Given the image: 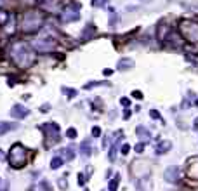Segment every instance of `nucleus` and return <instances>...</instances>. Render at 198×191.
<instances>
[{
  "mask_svg": "<svg viewBox=\"0 0 198 191\" xmlns=\"http://www.w3.org/2000/svg\"><path fill=\"white\" fill-rule=\"evenodd\" d=\"M118 182H120V174H115V177L110 181V191H117Z\"/></svg>",
  "mask_w": 198,
  "mask_h": 191,
  "instance_id": "412c9836",
  "label": "nucleus"
},
{
  "mask_svg": "<svg viewBox=\"0 0 198 191\" xmlns=\"http://www.w3.org/2000/svg\"><path fill=\"white\" fill-rule=\"evenodd\" d=\"M179 31L184 40L191 42V43H198V23L191 21V19H182L179 23Z\"/></svg>",
  "mask_w": 198,
  "mask_h": 191,
  "instance_id": "7ed1b4c3",
  "label": "nucleus"
},
{
  "mask_svg": "<svg viewBox=\"0 0 198 191\" xmlns=\"http://www.w3.org/2000/svg\"><path fill=\"white\" fill-rule=\"evenodd\" d=\"M142 150H144V143H139V144H136V153H142Z\"/></svg>",
  "mask_w": 198,
  "mask_h": 191,
  "instance_id": "cd10ccee",
  "label": "nucleus"
},
{
  "mask_svg": "<svg viewBox=\"0 0 198 191\" xmlns=\"http://www.w3.org/2000/svg\"><path fill=\"white\" fill-rule=\"evenodd\" d=\"M49 108H51L49 104H43V106L40 108V111H42V113H47V111H49Z\"/></svg>",
  "mask_w": 198,
  "mask_h": 191,
  "instance_id": "72a5a7b5",
  "label": "nucleus"
},
{
  "mask_svg": "<svg viewBox=\"0 0 198 191\" xmlns=\"http://www.w3.org/2000/svg\"><path fill=\"white\" fill-rule=\"evenodd\" d=\"M142 2H150V0H142Z\"/></svg>",
  "mask_w": 198,
  "mask_h": 191,
  "instance_id": "58836bf2",
  "label": "nucleus"
},
{
  "mask_svg": "<svg viewBox=\"0 0 198 191\" xmlns=\"http://www.w3.org/2000/svg\"><path fill=\"white\" fill-rule=\"evenodd\" d=\"M132 59H120L118 61V70H130L132 68Z\"/></svg>",
  "mask_w": 198,
  "mask_h": 191,
  "instance_id": "f3484780",
  "label": "nucleus"
},
{
  "mask_svg": "<svg viewBox=\"0 0 198 191\" xmlns=\"http://www.w3.org/2000/svg\"><path fill=\"white\" fill-rule=\"evenodd\" d=\"M18 125L16 123H9V122H0V135H4L5 132H9V130H14Z\"/></svg>",
  "mask_w": 198,
  "mask_h": 191,
  "instance_id": "4468645a",
  "label": "nucleus"
},
{
  "mask_svg": "<svg viewBox=\"0 0 198 191\" xmlns=\"http://www.w3.org/2000/svg\"><path fill=\"white\" fill-rule=\"evenodd\" d=\"M136 132H137V135H141V139H142V141H148V139L151 137V132H150L148 129H144V127H137V129H136Z\"/></svg>",
  "mask_w": 198,
  "mask_h": 191,
  "instance_id": "dca6fc26",
  "label": "nucleus"
},
{
  "mask_svg": "<svg viewBox=\"0 0 198 191\" xmlns=\"http://www.w3.org/2000/svg\"><path fill=\"white\" fill-rule=\"evenodd\" d=\"M42 130L45 132L47 135V144L51 146V144H56V143H59V127H58V123H54V122H47L43 127H42Z\"/></svg>",
  "mask_w": 198,
  "mask_h": 191,
  "instance_id": "423d86ee",
  "label": "nucleus"
},
{
  "mask_svg": "<svg viewBox=\"0 0 198 191\" xmlns=\"http://www.w3.org/2000/svg\"><path fill=\"white\" fill-rule=\"evenodd\" d=\"M37 2H38V4H43V0H37Z\"/></svg>",
  "mask_w": 198,
  "mask_h": 191,
  "instance_id": "4c0bfd02",
  "label": "nucleus"
},
{
  "mask_svg": "<svg viewBox=\"0 0 198 191\" xmlns=\"http://www.w3.org/2000/svg\"><path fill=\"white\" fill-rule=\"evenodd\" d=\"M9 163H11V167H14V169H21L24 163H26V148L19 144V143H16L12 148H11V151H9Z\"/></svg>",
  "mask_w": 198,
  "mask_h": 191,
  "instance_id": "20e7f679",
  "label": "nucleus"
},
{
  "mask_svg": "<svg viewBox=\"0 0 198 191\" xmlns=\"http://www.w3.org/2000/svg\"><path fill=\"white\" fill-rule=\"evenodd\" d=\"M132 97H136V99H142V94H141L139 91H134V92H132Z\"/></svg>",
  "mask_w": 198,
  "mask_h": 191,
  "instance_id": "473e14b6",
  "label": "nucleus"
},
{
  "mask_svg": "<svg viewBox=\"0 0 198 191\" xmlns=\"http://www.w3.org/2000/svg\"><path fill=\"white\" fill-rule=\"evenodd\" d=\"M63 162H64V160H63L61 156H54V158L51 160V169H54V170L59 169L61 165H63Z\"/></svg>",
  "mask_w": 198,
  "mask_h": 191,
  "instance_id": "aec40b11",
  "label": "nucleus"
},
{
  "mask_svg": "<svg viewBox=\"0 0 198 191\" xmlns=\"http://www.w3.org/2000/svg\"><path fill=\"white\" fill-rule=\"evenodd\" d=\"M31 47L37 52H40V54H45V52H51L56 47V40L54 38H49V37L37 38V40H31Z\"/></svg>",
  "mask_w": 198,
  "mask_h": 191,
  "instance_id": "39448f33",
  "label": "nucleus"
},
{
  "mask_svg": "<svg viewBox=\"0 0 198 191\" xmlns=\"http://www.w3.org/2000/svg\"><path fill=\"white\" fill-rule=\"evenodd\" d=\"M170 31V28L167 24H160L158 26V38L160 40H167V33Z\"/></svg>",
  "mask_w": 198,
  "mask_h": 191,
  "instance_id": "2eb2a0df",
  "label": "nucleus"
},
{
  "mask_svg": "<svg viewBox=\"0 0 198 191\" xmlns=\"http://www.w3.org/2000/svg\"><path fill=\"white\" fill-rule=\"evenodd\" d=\"M170 148H172V143L170 141H160L158 144L155 146V153L157 155H165Z\"/></svg>",
  "mask_w": 198,
  "mask_h": 191,
  "instance_id": "9b49d317",
  "label": "nucleus"
},
{
  "mask_svg": "<svg viewBox=\"0 0 198 191\" xmlns=\"http://www.w3.org/2000/svg\"><path fill=\"white\" fill-rule=\"evenodd\" d=\"M80 18V5L78 4H71V5H66L61 12V21L63 23H71V21H77Z\"/></svg>",
  "mask_w": 198,
  "mask_h": 191,
  "instance_id": "0eeeda50",
  "label": "nucleus"
},
{
  "mask_svg": "<svg viewBox=\"0 0 198 191\" xmlns=\"http://www.w3.org/2000/svg\"><path fill=\"white\" fill-rule=\"evenodd\" d=\"M129 150H130V146H129V144H123L120 151H122V155H127V153H129Z\"/></svg>",
  "mask_w": 198,
  "mask_h": 191,
  "instance_id": "c85d7f7f",
  "label": "nucleus"
},
{
  "mask_svg": "<svg viewBox=\"0 0 198 191\" xmlns=\"http://www.w3.org/2000/svg\"><path fill=\"white\" fill-rule=\"evenodd\" d=\"M28 115H30V110L24 108L23 104H14L12 110H11V116H14V118H24Z\"/></svg>",
  "mask_w": 198,
  "mask_h": 191,
  "instance_id": "9d476101",
  "label": "nucleus"
},
{
  "mask_svg": "<svg viewBox=\"0 0 198 191\" xmlns=\"http://www.w3.org/2000/svg\"><path fill=\"white\" fill-rule=\"evenodd\" d=\"M5 4H9V0H0V7H2V5H5Z\"/></svg>",
  "mask_w": 198,
  "mask_h": 191,
  "instance_id": "f704fd0d",
  "label": "nucleus"
},
{
  "mask_svg": "<svg viewBox=\"0 0 198 191\" xmlns=\"http://www.w3.org/2000/svg\"><path fill=\"white\" fill-rule=\"evenodd\" d=\"M58 184H59V188H61V190H64V188L68 186V182L64 181V177H61V179H59V182H58Z\"/></svg>",
  "mask_w": 198,
  "mask_h": 191,
  "instance_id": "bb28decb",
  "label": "nucleus"
},
{
  "mask_svg": "<svg viewBox=\"0 0 198 191\" xmlns=\"http://www.w3.org/2000/svg\"><path fill=\"white\" fill-rule=\"evenodd\" d=\"M9 52H11L12 63H14L16 66H19V68H30V66L33 64V61H35V54L30 51L28 45H24V43H21V42L12 43L11 49H9Z\"/></svg>",
  "mask_w": 198,
  "mask_h": 191,
  "instance_id": "f257e3e1",
  "label": "nucleus"
},
{
  "mask_svg": "<svg viewBox=\"0 0 198 191\" xmlns=\"http://www.w3.org/2000/svg\"><path fill=\"white\" fill-rule=\"evenodd\" d=\"M167 40H169V43L172 47H181L182 45V35H177V33H170L167 37Z\"/></svg>",
  "mask_w": 198,
  "mask_h": 191,
  "instance_id": "f8f14e48",
  "label": "nucleus"
},
{
  "mask_svg": "<svg viewBox=\"0 0 198 191\" xmlns=\"http://www.w3.org/2000/svg\"><path fill=\"white\" fill-rule=\"evenodd\" d=\"M98 85H106V83H103V82H92V83H87L85 89H92V87H98Z\"/></svg>",
  "mask_w": 198,
  "mask_h": 191,
  "instance_id": "a878e982",
  "label": "nucleus"
},
{
  "mask_svg": "<svg viewBox=\"0 0 198 191\" xmlns=\"http://www.w3.org/2000/svg\"><path fill=\"white\" fill-rule=\"evenodd\" d=\"M94 33H96V26H94V24H87V28L83 30V35H82V38H83V40H87L90 35H94Z\"/></svg>",
  "mask_w": 198,
  "mask_h": 191,
  "instance_id": "6ab92c4d",
  "label": "nucleus"
},
{
  "mask_svg": "<svg viewBox=\"0 0 198 191\" xmlns=\"http://www.w3.org/2000/svg\"><path fill=\"white\" fill-rule=\"evenodd\" d=\"M0 191H7V190H0Z\"/></svg>",
  "mask_w": 198,
  "mask_h": 191,
  "instance_id": "ea45409f",
  "label": "nucleus"
},
{
  "mask_svg": "<svg viewBox=\"0 0 198 191\" xmlns=\"http://www.w3.org/2000/svg\"><path fill=\"white\" fill-rule=\"evenodd\" d=\"M85 184V177H83V174H78V186H83Z\"/></svg>",
  "mask_w": 198,
  "mask_h": 191,
  "instance_id": "c756f323",
  "label": "nucleus"
},
{
  "mask_svg": "<svg viewBox=\"0 0 198 191\" xmlns=\"http://www.w3.org/2000/svg\"><path fill=\"white\" fill-rule=\"evenodd\" d=\"M85 191H89V190H85Z\"/></svg>",
  "mask_w": 198,
  "mask_h": 191,
  "instance_id": "79ce46f5",
  "label": "nucleus"
},
{
  "mask_svg": "<svg viewBox=\"0 0 198 191\" xmlns=\"http://www.w3.org/2000/svg\"><path fill=\"white\" fill-rule=\"evenodd\" d=\"M63 92H64V94H68V97H75V94H77V91H73V89H66V87H63Z\"/></svg>",
  "mask_w": 198,
  "mask_h": 191,
  "instance_id": "b1692460",
  "label": "nucleus"
},
{
  "mask_svg": "<svg viewBox=\"0 0 198 191\" xmlns=\"http://www.w3.org/2000/svg\"><path fill=\"white\" fill-rule=\"evenodd\" d=\"M43 14L38 12V11H28L21 16L19 21V26H21V31L23 33H35L38 31L43 24Z\"/></svg>",
  "mask_w": 198,
  "mask_h": 191,
  "instance_id": "f03ea898",
  "label": "nucleus"
},
{
  "mask_svg": "<svg viewBox=\"0 0 198 191\" xmlns=\"http://www.w3.org/2000/svg\"><path fill=\"white\" fill-rule=\"evenodd\" d=\"M73 156H75V153L71 148H64V150H61V158L63 160H73Z\"/></svg>",
  "mask_w": 198,
  "mask_h": 191,
  "instance_id": "a211bd4d",
  "label": "nucleus"
},
{
  "mask_svg": "<svg viewBox=\"0 0 198 191\" xmlns=\"http://www.w3.org/2000/svg\"><path fill=\"white\" fill-rule=\"evenodd\" d=\"M94 151L92 150V146H90V141L87 139V141H83L82 144H80V153L83 155V156H90V153Z\"/></svg>",
  "mask_w": 198,
  "mask_h": 191,
  "instance_id": "ddd939ff",
  "label": "nucleus"
},
{
  "mask_svg": "<svg viewBox=\"0 0 198 191\" xmlns=\"http://www.w3.org/2000/svg\"><path fill=\"white\" fill-rule=\"evenodd\" d=\"M193 127H195V129L198 130V118H195V125H193Z\"/></svg>",
  "mask_w": 198,
  "mask_h": 191,
  "instance_id": "c9c22d12",
  "label": "nucleus"
},
{
  "mask_svg": "<svg viewBox=\"0 0 198 191\" xmlns=\"http://www.w3.org/2000/svg\"><path fill=\"white\" fill-rule=\"evenodd\" d=\"M150 115H151V118H160V113L157 111V110H151V111H150Z\"/></svg>",
  "mask_w": 198,
  "mask_h": 191,
  "instance_id": "2f4dec72",
  "label": "nucleus"
},
{
  "mask_svg": "<svg viewBox=\"0 0 198 191\" xmlns=\"http://www.w3.org/2000/svg\"><path fill=\"white\" fill-rule=\"evenodd\" d=\"M197 104H198V99H197Z\"/></svg>",
  "mask_w": 198,
  "mask_h": 191,
  "instance_id": "a19ab883",
  "label": "nucleus"
},
{
  "mask_svg": "<svg viewBox=\"0 0 198 191\" xmlns=\"http://www.w3.org/2000/svg\"><path fill=\"white\" fill-rule=\"evenodd\" d=\"M163 177H165V181H167V182H170V184L179 182V179H181V170H179V167H176V165L167 167L165 172H163Z\"/></svg>",
  "mask_w": 198,
  "mask_h": 191,
  "instance_id": "6e6552de",
  "label": "nucleus"
},
{
  "mask_svg": "<svg viewBox=\"0 0 198 191\" xmlns=\"http://www.w3.org/2000/svg\"><path fill=\"white\" fill-rule=\"evenodd\" d=\"M186 174H188L189 179H198V156H193V158L188 160Z\"/></svg>",
  "mask_w": 198,
  "mask_h": 191,
  "instance_id": "1a4fd4ad",
  "label": "nucleus"
},
{
  "mask_svg": "<svg viewBox=\"0 0 198 191\" xmlns=\"http://www.w3.org/2000/svg\"><path fill=\"white\" fill-rule=\"evenodd\" d=\"M7 19H9V14H7L5 11H0V26H2V24H5V23H7Z\"/></svg>",
  "mask_w": 198,
  "mask_h": 191,
  "instance_id": "4be33fe9",
  "label": "nucleus"
},
{
  "mask_svg": "<svg viewBox=\"0 0 198 191\" xmlns=\"http://www.w3.org/2000/svg\"><path fill=\"white\" fill-rule=\"evenodd\" d=\"M66 135H68L70 139H75V137H77V130H75V129H68V130H66Z\"/></svg>",
  "mask_w": 198,
  "mask_h": 191,
  "instance_id": "393cba45",
  "label": "nucleus"
},
{
  "mask_svg": "<svg viewBox=\"0 0 198 191\" xmlns=\"http://www.w3.org/2000/svg\"><path fill=\"white\" fill-rule=\"evenodd\" d=\"M0 160H4V153H2V150H0Z\"/></svg>",
  "mask_w": 198,
  "mask_h": 191,
  "instance_id": "e433bc0d",
  "label": "nucleus"
},
{
  "mask_svg": "<svg viewBox=\"0 0 198 191\" xmlns=\"http://www.w3.org/2000/svg\"><path fill=\"white\" fill-rule=\"evenodd\" d=\"M99 134H101V129H99V127H92V135H94V137H98Z\"/></svg>",
  "mask_w": 198,
  "mask_h": 191,
  "instance_id": "7c9ffc66",
  "label": "nucleus"
},
{
  "mask_svg": "<svg viewBox=\"0 0 198 191\" xmlns=\"http://www.w3.org/2000/svg\"><path fill=\"white\" fill-rule=\"evenodd\" d=\"M110 0H92V5L94 7H103V5H106Z\"/></svg>",
  "mask_w": 198,
  "mask_h": 191,
  "instance_id": "5701e85b",
  "label": "nucleus"
}]
</instances>
